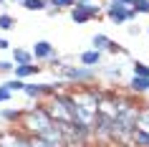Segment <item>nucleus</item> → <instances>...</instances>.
I'll return each mask as SVG.
<instances>
[{"instance_id": "f257e3e1", "label": "nucleus", "mask_w": 149, "mask_h": 147, "mask_svg": "<svg viewBox=\"0 0 149 147\" xmlns=\"http://www.w3.org/2000/svg\"><path fill=\"white\" fill-rule=\"evenodd\" d=\"M18 127H20L25 134H31V137H43V139H48V142L63 145V134H61V129H58V124L51 119V114H48V109H46L43 101H36V107L23 109Z\"/></svg>"}, {"instance_id": "f03ea898", "label": "nucleus", "mask_w": 149, "mask_h": 147, "mask_svg": "<svg viewBox=\"0 0 149 147\" xmlns=\"http://www.w3.org/2000/svg\"><path fill=\"white\" fill-rule=\"evenodd\" d=\"M53 74H58V79L66 81L68 86H91L99 79V69H88V66H81V63L76 66V63H68V61H63Z\"/></svg>"}, {"instance_id": "7ed1b4c3", "label": "nucleus", "mask_w": 149, "mask_h": 147, "mask_svg": "<svg viewBox=\"0 0 149 147\" xmlns=\"http://www.w3.org/2000/svg\"><path fill=\"white\" fill-rule=\"evenodd\" d=\"M73 107H76V99H73V91H56L51 99H46V109L51 119L58 124H68L73 122Z\"/></svg>"}, {"instance_id": "20e7f679", "label": "nucleus", "mask_w": 149, "mask_h": 147, "mask_svg": "<svg viewBox=\"0 0 149 147\" xmlns=\"http://www.w3.org/2000/svg\"><path fill=\"white\" fill-rule=\"evenodd\" d=\"M66 81H25V86H23V91L20 94H25L31 101H46V99H51L56 91H63L66 89Z\"/></svg>"}, {"instance_id": "39448f33", "label": "nucleus", "mask_w": 149, "mask_h": 147, "mask_svg": "<svg viewBox=\"0 0 149 147\" xmlns=\"http://www.w3.org/2000/svg\"><path fill=\"white\" fill-rule=\"evenodd\" d=\"M101 5H96V3H79L76 0V5L68 10V15H71V20L76 25H86V23H91V20H96V18H101Z\"/></svg>"}, {"instance_id": "423d86ee", "label": "nucleus", "mask_w": 149, "mask_h": 147, "mask_svg": "<svg viewBox=\"0 0 149 147\" xmlns=\"http://www.w3.org/2000/svg\"><path fill=\"white\" fill-rule=\"evenodd\" d=\"M91 139L101 142V145H109L114 142V119L104 114H96L94 124H91Z\"/></svg>"}, {"instance_id": "0eeeda50", "label": "nucleus", "mask_w": 149, "mask_h": 147, "mask_svg": "<svg viewBox=\"0 0 149 147\" xmlns=\"http://www.w3.org/2000/svg\"><path fill=\"white\" fill-rule=\"evenodd\" d=\"M0 147H33L31 134H25L20 127H5L0 129Z\"/></svg>"}, {"instance_id": "6e6552de", "label": "nucleus", "mask_w": 149, "mask_h": 147, "mask_svg": "<svg viewBox=\"0 0 149 147\" xmlns=\"http://www.w3.org/2000/svg\"><path fill=\"white\" fill-rule=\"evenodd\" d=\"M104 15L109 18L111 25H129L136 20V13H134L132 8H126V5H114V3H109L106 8H104Z\"/></svg>"}, {"instance_id": "1a4fd4ad", "label": "nucleus", "mask_w": 149, "mask_h": 147, "mask_svg": "<svg viewBox=\"0 0 149 147\" xmlns=\"http://www.w3.org/2000/svg\"><path fill=\"white\" fill-rule=\"evenodd\" d=\"M31 53H33V61L36 63H46L51 56H58V48H56L51 41L40 38V41H36V43L31 46Z\"/></svg>"}, {"instance_id": "9d476101", "label": "nucleus", "mask_w": 149, "mask_h": 147, "mask_svg": "<svg viewBox=\"0 0 149 147\" xmlns=\"http://www.w3.org/2000/svg\"><path fill=\"white\" fill-rule=\"evenodd\" d=\"M79 63L81 66H88V69H101L104 63V53L101 51H94V48H86L79 53Z\"/></svg>"}, {"instance_id": "9b49d317", "label": "nucleus", "mask_w": 149, "mask_h": 147, "mask_svg": "<svg viewBox=\"0 0 149 147\" xmlns=\"http://www.w3.org/2000/svg\"><path fill=\"white\" fill-rule=\"evenodd\" d=\"M126 94H132V96H144V94H149V79L129 76V81H126Z\"/></svg>"}, {"instance_id": "f8f14e48", "label": "nucleus", "mask_w": 149, "mask_h": 147, "mask_svg": "<svg viewBox=\"0 0 149 147\" xmlns=\"http://www.w3.org/2000/svg\"><path fill=\"white\" fill-rule=\"evenodd\" d=\"M40 71H43V66H38V63H23V66L13 69V76L20 79V81H28V79H36Z\"/></svg>"}, {"instance_id": "ddd939ff", "label": "nucleus", "mask_w": 149, "mask_h": 147, "mask_svg": "<svg viewBox=\"0 0 149 147\" xmlns=\"http://www.w3.org/2000/svg\"><path fill=\"white\" fill-rule=\"evenodd\" d=\"M10 61L15 63V66H23V63H36V61H33L31 48H23V46H13V48H10Z\"/></svg>"}, {"instance_id": "4468645a", "label": "nucleus", "mask_w": 149, "mask_h": 147, "mask_svg": "<svg viewBox=\"0 0 149 147\" xmlns=\"http://www.w3.org/2000/svg\"><path fill=\"white\" fill-rule=\"evenodd\" d=\"M20 114H23V109H18V107H3L0 109V122L15 127V124L20 122Z\"/></svg>"}, {"instance_id": "2eb2a0df", "label": "nucleus", "mask_w": 149, "mask_h": 147, "mask_svg": "<svg viewBox=\"0 0 149 147\" xmlns=\"http://www.w3.org/2000/svg\"><path fill=\"white\" fill-rule=\"evenodd\" d=\"M136 129L149 132V101L147 104H139V112H136Z\"/></svg>"}, {"instance_id": "dca6fc26", "label": "nucleus", "mask_w": 149, "mask_h": 147, "mask_svg": "<svg viewBox=\"0 0 149 147\" xmlns=\"http://www.w3.org/2000/svg\"><path fill=\"white\" fill-rule=\"evenodd\" d=\"M129 145H132V147H149V132H144V129H134L132 139H129Z\"/></svg>"}, {"instance_id": "f3484780", "label": "nucleus", "mask_w": 149, "mask_h": 147, "mask_svg": "<svg viewBox=\"0 0 149 147\" xmlns=\"http://www.w3.org/2000/svg\"><path fill=\"white\" fill-rule=\"evenodd\" d=\"M109 36H106V33H94V36H91V48H94V51H106V46H109Z\"/></svg>"}, {"instance_id": "a211bd4d", "label": "nucleus", "mask_w": 149, "mask_h": 147, "mask_svg": "<svg viewBox=\"0 0 149 147\" xmlns=\"http://www.w3.org/2000/svg\"><path fill=\"white\" fill-rule=\"evenodd\" d=\"M132 76H144V79H149V63H144V61H139V58H132Z\"/></svg>"}, {"instance_id": "6ab92c4d", "label": "nucleus", "mask_w": 149, "mask_h": 147, "mask_svg": "<svg viewBox=\"0 0 149 147\" xmlns=\"http://www.w3.org/2000/svg\"><path fill=\"white\" fill-rule=\"evenodd\" d=\"M20 5H23L25 10H31V13H46L48 0H23Z\"/></svg>"}, {"instance_id": "aec40b11", "label": "nucleus", "mask_w": 149, "mask_h": 147, "mask_svg": "<svg viewBox=\"0 0 149 147\" xmlns=\"http://www.w3.org/2000/svg\"><path fill=\"white\" fill-rule=\"evenodd\" d=\"M15 25H18L15 15H10V13H0V31H3V33H10Z\"/></svg>"}, {"instance_id": "412c9836", "label": "nucleus", "mask_w": 149, "mask_h": 147, "mask_svg": "<svg viewBox=\"0 0 149 147\" xmlns=\"http://www.w3.org/2000/svg\"><path fill=\"white\" fill-rule=\"evenodd\" d=\"M3 86H5L10 94H20V91H23V86H25V81H20V79H15V76H10L8 81H3Z\"/></svg>"}, {"instance_id": "4be33fe9", "label": "nucleus", "mask_w": 149, "mask_h": 147, "mask_svg": "<svg viewBox=\"0 0 149 147\" xmlns=\"http://www.w3.org/2000/svg\"><path fill=\"white\" fill-rule=\"evenodd\" d=\"M99 74H104V76L111 79V81H119V79H121V66L114 63V66H109V69H99Z\"/></svg>"}, {"instance_id": "5701e85b", "label": "nucleus", "mask_w": 149, "mask_h": 147, "mask_svg": "<svg viewBox=\"0 0 149 147\" xmlns=\"http://www.w3.org/2000/svg\"><path fill=\"white\" fill-rule=\"evenodd\" d=\"M132 10L136 15H149V0H132Z\"/></svg>"}, {"instance_id": "b1692460", "label": "nucleus", "mask_w": 149, "mask_h": 147, "mask_svg": "<svg viewBox=\"0 0 149 147\" xmlns=\"http://www.w3.org/2000/svg\"><path fill=\"white\" fill-rule=\"evenodd\" d=\"M104 53H114V56H129V51H126V46H121V43H116V41H109V46H106V51Z\"/></svg>"}, {"instance_id": "393cba45", "label": "nucleus", "mask_w": 149, "mask_h": 147, "mask_svg": "<svg viewBox=\"0 0 149 147\" xmlns=\"http://www.w3.org/2000/svg\"><path fill=\"white\" fill-rule=\"evenodd\" d=\"M76 5V0H48V8H56V10H71Z\"/></svg>"}, {"instance_id": "a878e982", "label": "nucleus", "mask_w": 149, "mask_h": 147, "mask_svg": "<svg viewBox=\"0 0 149 147\" xmlns=\"http://www.w3.org/2000/svg\"><path fill=\"white\" fill-rule=\"evenodd\" d=\"M13 69H15V63H13V61L0 58V76H13Z\"/></svg>"}, {"instance_id": "bb28decb", "label": "nucleus", "mask_w": 149, "mask_h": 147, "mask_svg": "<svg viewBox=\"0 0 149 147\" xmlns=\"http://www.w3.org/2000/svg\"><path fill=\"white\" fill-rule=\"evenodd\" d=\"M31 145L33 147H63V145H56V142H48L43 137H31Z\"/></svg>"}, {"instance_id": "cd10ccee", "label": "nucleus", "mask_w": 149, "mask_h": 147, "mask_svg": "<svg viewBox=\"0 0 149 147\" xmlns=\"http://www.w3.org/2000/svg\"><path fill=\"white\" fill-rule=\"evenodd\" d=\"M10 99H13V94H10V91H8V89H5V86L0 84V104H8V101H10Z\"/></svg>"}, {"instance_id": "c85d7f7f", "label": "nucleus", "mask_w": 149, "mask_h": 147, "mask_svg": "<svg viewBox=\"0 0 149 147\" xmlns=\"http://www.w3.org/2000/svg\"><path fill=\"white\" fill-rule=\"evenodd\" d=\"M10 48H13V46H10V41L0 36V51H10Z\"/></svg>"}, {"instance_id": "c756f323", "label": "nucleus", "mask_w": 149, "mask_h": 147, "mask_svg": "<svg viewBox=\"0 0 149 147\" xmlns=\"http://www.w3.org/2000/svg\"><path fill=\"white\" fill-rule=\"evenodd\" d=\"M126 33H129V36H139L141 28H139V25H129V28H126Z\"/></svg>"}, {"instance_id": "7c9ffc66", "label": "nucleus", "mask_w": 149, "mask_h": 147, "mask_svg": "<svg viewBox=\"0 0 149 147\" xmlns=\"http://www.w3.org/2000/svg\"><path fill=\"white\" fill-rule=\"evenodd\" d=\"M114 5H126V8H132V0H109Z\"/></svg>"}, {"instance_id": "2f4dec72", "label": "nucleus", "mask_w": 149, "mask_h": 147, "mask_svg": "<svg viewBox=\"0 0 149 147\" xmlns=\"http://www.w3.org/2000/svg\"><path fill=\"white\" fill-rule=\"evenodd\" d=\"M79 3H96V0H79Z\"/></svg>"}, {"instance_id": "473e14b6", "label": "nucleus", "mask_w": 149, "mask_h": 147, "mask_svg": "<svg viewBox=\"0 0 149 147\" xmlns=\"http://www.w3.org/2000/svg\"><path fill=\"white\" fill-rule=\"evenodd\" d=\"M5 3H8V0H0V5H5Z\"/></svg>"}, {"instance_id": "72a5a7b5", "label": "nucleus", "mask_w": 149, "mask_h": 147, "mask_svg": "<svg viewBox=\"0 0 149 147\" xmlns=\"http://www.w3.org/2000/svg\"><path fill=\"white\" fill-rule=\"evenodd\" d=\"M10 3H23V0H10Z\"/></svg>"}, {"instance_id": "f704fd0d", "label": "nucleus", "mask_w": 149, "mask_h": 147, "mask_svg": "<svg viewBox=\"0 0 149 147\" xmlns=\"http://www.w3.org/2000/svg\"><path fill=\"white\" fill-rule=\"evenodd\" d=\"M147 36H149V25H147Z\"/></svg>"}]
</instances>
